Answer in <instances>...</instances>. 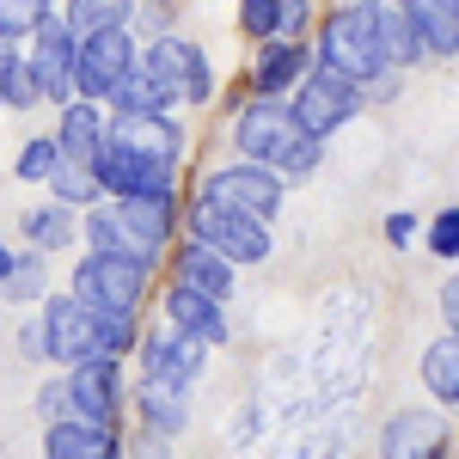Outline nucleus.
Instances as JSON below:
<instances>
[{
	"label": "nucleus",
	"instance_id": "11",
	"mask_svg": "<svg viewBox=\"0 0 459 459\" xmlns=\"http://www.w3.org/2000/svg\"><path fill=\"white\" fill-rule=\"evenodd\" d=\"M92 184H99V196L110 203H129V196H166L172 190V166H153L142 153H123V147H99L92 153Z\"/></svg>",
	"mask_w": 459,
	"mask_h": 459
},
{
	"label": "nucleus",
	"instance_id": "9",
	"mask_svg": "<svg viewBox=\"0 0 459 459\" xmlns=\"http://www.w3.org/2000/svg\"><path fill=\"white\" fill-rule=\"evenodd\" d=\"M282 178L264 172V166H221V172L203 178V196L196 203H214V209H233V214H251V221H264L270 227V214L282 209Z\"/></svg>",
	"mask_w": 459,
	"mask_h": 459
},
{
	"label": "nucleus",
	"instance_id": "15",
	"mask_svg": "<svg viewBox=\"0 0 459 459\" xmlns=\"http://www.w3.org/2000/svg\"><path fill=\"white\" fill-rule=\"evenodd\" d=\"M203 343H190L184 331H147L142 337V374L147 380H178V386H196V374H203Z\"/></svg>",
	"mask_w": 459,
	"mask_h": 459
},
{
	"label": "nucleus",
	"instance_id": "32",
	"mask_svg": "<svg viewBox=\"0 0 459 459\" xmlns=\"http://www.w3.org/2000/svg\"><path fill=\"white\" fill-rule=\"evenodd\" d=\"M43 92H37V80H31V68H25V56H13L6 62V80H0V105H13V110H31Z\"/></svg>",
	"mask_w": 459,
	"mask_h": 459
},
{
	"label": "nucleus",
	"instance_id": "33",
	"mask_svg": "<svg viewBox=\"0 0 459 459\" xmlns=\"http://www.w3.org/2000/svg\"><path fill=\"white\" fill-rule=\"evenodd\" d=\"M6 294L13 300H43V251L37 257H13V270H6Z\"/></svg>",
	"mask_w": 459,
	"mask_h": 459
},
{
	"label": "nucleus",
	"instance_id": "40",
	"mask_svg": "<svg viewBox=\"0 0 459 459\" xmlns=\"http://www.w3.org/2000/svg\"><path fill=\"white\" fill-rule=\"evenodd\" d=\"M386 239H392V246H411V239H417V221H411V214H392V221H386Z\"/></svg>",
	"mask_w": 459,
	"mask_h": 459
},
{
	"label": "nucleus",
	"instance_id": "29",
	"mask_svg": "<svg viewBox=\"0 0 459 459\" xmlns=\"http://www.w3.org/2000/svg\"><path fill=\"white\" fill-rule=\"evenodd\" d=\"M49 190H56V203H68V209H92L99 203V184H92V160H56V172L43 178Z\"/></svg>",
	"mask_w": 459,
	"mask_h": 459
},
{
	"label": "nucleus",
	"instance_id": "26",
	"mask_svg": "<svg viewBox=\"0 0 459 459\" xmlns=\"http://www.w3.org/2000/svg\"><path fill=\"white\" fill-rule=\"evenodd\" d=\"M423 386L435 392L441 411H454V404H459V337H454V331L435 337V343L423 350Z\"/></svg>",
	"mask_w": 459,
	"mask_h": 459
},
{
	"label": "nucleus",
	"instance_id": "7",
	"mask_svg": "<svg viewBox=\"0 0 459 459\" xmlns=\"http://www.w3.org/2000/svg\"><path fill=\"white\" fill-rule=\"evenodd\" d=\"M190 239L209 246L214 257H227L233 270L270 257V227H264V221L233 214V209H214V203H196V209H190Z\"/></svg>",
	"mask_w": 459,
	"mask_h": 459
},
{
	"label": "nucleus",
	"instance_id": "43",
	"mask_svg": "<svg viewBox=\"0 0 459 459\" xmlns=\"http://www.w3.org/2000/svg\"><path fill=\"white\" fill-rule=\"evenodd\" d=\"M6 270H13V251H6V239H0V282H6Z\"/></svg>",
	"mask_w": 459,
	"mask_h": 459
},
{
	"label": "nucleus",
	"instance_id": "1",
	"mask_svg": "<svg viewBox=\"0 0 459 459\" xmlns=\"http://www.w3.org/2000/svg\"><path fill=\"white\" fill-rule=\"evenodd\" d=\"M233 142H239V160L276 172L282 184H300V178L318 172L325 160V142H313L294 117H288V99H251L233 117Z\"/></svg>",
	"mask_w": 459,
	"mask_h": 459
},
{
	"label": "nucleus",
	"instance_id": "8",
	"mask_svg": "<svg viewBox=\"0 0 459 459\" xmlns=\"http://www.w3.org/2000/svg\"><path fill=\"white\" fill-rule=\"evenodd\" d=\"M129 68H135V37H129V25H123V31L74 37V99L105 105Z\"/></svg>",
	"mask_w": 459,
	"mask_h": 459
},
{
	"label": "nucleus",
	"instance_id": "21",
	"mask_svg": "<svg viewBox=\"0 0 459 459\" xmlns=\"http://www.w3.org/2000/svg\"><path fill=\"white\" fill-rule=\"evenodd\" d=\"M441 454V411H398L380 429V459H435Z\"/></svg>",
	"mask_w": 459,
	"mask_h": 459
},
{
	"label": "nucleus",
	"instance_id": "41",
	"mask_svg": "<svg viewBox=\"0 0 459 459\" xmlns=\"http://www.w3.org/2000/svg\"><path fill=\"white\" fill-rule=\"evenodd\" d=\"M19 350L31 355V361H43V331H37V325H25V337H19Z\"/></svg>",
	"mask_w": 459,
	"mask_h": 459
},
{
	"label": "nucleus",
	"instance_id": "16",
	"mask_svg": "<svg viewBox=\"0 0 459 459\" xmlns=\"http://www.w3.org/2000/svg\"><path fill=\"white\" fill-rule=\"evenodd\" d=\"M307 74H313V49H307V43H282V37H270V43L257 49L251 92H257V99H288Z\"/></svg>",
	"mask_w": 459,
	"mask_h": 459
},
{
	"label": "nucleus",
	"instance_id": "28",
	"mask_svg": "<svg viewBox=\"0 0 459 459\" xmlns=\"http://www.w3.org/2000/svg\"><path fill=\"white\" fill-rule=\"evenodd\" d=\"M129 13H135V0H68L62 25H68L74 37H92V31H123V25H129Z\"/></svg>",
	"mask_w": 459,
	"mask_h": 459
},
{
	"label": "nucleus",
	"instance_id": "39",
	"mask_svg": "<svg viewBox=\"0 0 459 459\" xmlns=\"http://www.w3.org/2000/svg\"><path fill=\"white\" fill-rule=\"evenodd\" d=\"M37 417H49V423L68 417V386H62V380H49V386L37 392Z\"/></svg>",
	"mask_w": 459,
	"mask_h": 459
},
{
	"label": "nucleus",
	"instance_id": "17",
	"mask_svg": "<svg viewBox=\"0 0 459 459\" xmlns=\"http://www.w3.org/2000/svg\"><path fill=\"white\" fill-rule=\"evenodd\" d=\"M172 282L190 288V294H203V300H221V307H227V294H233V282H239V270H233L227 257H214L209 246L184 239L178 257H172Z\"/></svg>",
	"mask_w": 459,
	"mask_h": 459
},
{
	"label": "nucleus",
	"instance_id": "34",
	"mask_svg": "<svg viewBox=\"0 0 459 459\" xmlns=\"http://www.w3.org/2000/svg\"><path fill=\"white\" fill-rule=\"evenodd\" d=\"M56 160H62V153H56L49 135H43V142H25V153H19V166H13V172L25 178V184H43V178L56 172Z\"/></svg>",
	"mask_w": 459,
	"mask_h": 459
},
{
	"label": "nucleus",
	"instance_id": "35",
	"mask_svg": "<svg viewBox=\"0 0 459 459\" xmlns=\"http://www.w3.org/2000/svg\"><path fill=\"white\" fill-rule=\"evenodd\" d=\"M276 6H282V0H239V31L257 37V43H270V37H276Z\"/></svg>",
	"mask_w": 459,
	"mask_h": 459
},
{
	"label": "nucleus",
	"instance_id": "30",
	"mask_svg": "<svg viewBox=\"0 0 459 459\" xmlns=\"http://www.w3.org/2000/svg\"><path fill=\"white\" fill-rule=\"evenodd\" d=\"M135 343H142L135 313H99V307H92V350L99 355H129Z\"/></svg>",
	"mask_w": 459,
	"mask_h": 459
},
{
	"label": "nucleus",
	"instance_id": "20",
	"mask_svg": "<svg viewBox=\"0 0 459 459\" xmlns=\"http://www.w3.org/2000/svg\"><path fill=\"white\" fill-rule=\"evenodd\" d=\"M398 6H404L417 43H423V56L454 62L459 56V0H398Z\"/></svg>",
	"mask_w": 459,
	"mask_h": 459
},
{
	"label": "nucleus",
	"instance_id": "19",
	"mask_svg": "<svg viewBox=\"0 0 459 459\" xmlns=\"http://www.w3.org/2000/svg\"><path fill=\"white\" fill-rule=\"evenodd\" d=\"M166 325L172 331H184L190 343H203V350H214V343H227V307L221 300H203V294H190V288H166Z\"/></svg>",
	"mask_w": 459,
	"mask_h": 459
},
{
	"label": "nucleus",
	"instance_id": "6",
	"mask_svg": "<svg viewBox=\"0 0 459 459\" xmlns=\"http://www.w3.org/2000/svg\"><path fill=\"white\" fill-rule=\"evenodd\" d=\"M166 92H172V105H209L214 99V74H209V56H203V43H190V37H153L147 43V56H135Z\"/></svg>",
	"mask_w": 459,
	"mask_h": 459
},
{
	"label": "nucleus",
	"instance_id": "10",
	"mask_svg": "<svg viewBox=\"0 0 459 459\" xmlns=\"http://www.w3.org/2000/svg\"><path fill=\"white\" fill-rule=\"evenodd\" d=\"M62 386H68V417L110 429L117 411H123V355H86V361H74Z\"/></svg>",
	"mask_w": 459,
	"mask_h": 459
},
{
	"label": "nucleus",
	"instance_id": "23",
	"mask_svg": "<svg viewBox=\"0 0 459 459\" xmlns=\"http://www.w3.org/2000/svg\"><path fill=\"white\" fill-rule=\"evenodd\" d=\"M190 392L196 386H178V380H147L142 374V392H135V404H142V423L153 435H184L190 429Z\"/></svg>",
	"mask_w": 459,
	"mask_h": 459
},
{
	"label": "nucleus",
	"instance_id": "3",
	"mask_svg": "<svg viewBox=\"0 0 459 459\" xmlns=\"http://www.w3.org/2000/svg\"><path fill=\"white\" fill-rule=\"evenodd\" d=\"M318 68L350 80V86H368L386 74V56H380V37H374V0H355V6H337L318 31Z\"/></svg>",
	"mask_w": 459,
	"mask_h": 459
},
{
	"label": "nucleus",
	"instance_id": "25",
	"mask_svg": "<svg viewBox=\"0 0 459 459\" xmlns=\"http://www.w3.org/2000/svg\"><path fill=\"white\" fill-rule=\"evenodd\" d=\"M105 105H110V117H166V110H172V92L135 62V68L117 80V92H110Z\"/></svg>",
	"mask_w": 459,
	"mask_h": 459
},
{
	"label": "nucleus",
	"instance_id": "5",
	"mask_svg": "<svg viewBox=\"0 0 459 459\" xmlns=\"http://www.w3.org/2000/svg\"><path fill=\"white\" fill-rule=\"evenodd\" d=\"M361 105H368V92H361V86H350V80H337V74L313 68L300 86H294L288 117H294L313 142H331L343 123H355V117H361Z\"/></svg>",
	"mask_w": 459,
	"mask_h": 459
},
{
	"label": "nucleus",
	"instance_id": "18",
	"mask_svg": "<svg viewBox=\"0 0 459 459\" xmlns=\"http://www.w3.org/2000/svg\"><path fill=\"white\" fill-rule=\"evenodd\" d=\"M43 459H123V441L105 423L56 417V423L43 429Z\"/></svg>",
	"mask_w": 459,
	"mask_h": 459
},
{
	"label": "nucleus",
	"instance_id": "22",
	"mask_svg": "<svg viewBox=\"0 0 459 459\" xmlns=\"http://www.w3.org/2000/svg\"><path fill=\"white\" fill-rule=\"evenodd\" d=\"M49 142H56L62 160H92V153L105 147V105H92V99H68Z\"/></svg>",
	"mask_w": 459,
	"mask_h": 459
},
{
	"label": "nucleus",
	"instance_id": "36",
	"mask_svg": "<svg viewBox=\"0 0 459 459\" xmlns=\"http://www.w3.org/2000/svg\"><path fill=\"white\" fill-rule=\"evenodd\" d=\"M429 251H435L441 264L459 257V209H441L435 221H429Z\"/></svg>",
	"mask_w": 459,
	"mask_h": 459
},
{
	"label": "nucleus",
	"instance_id": "2",
	"mask_svg": "<svg viewBox=\"0 0 459 459\" xmlns=\"http://www.w3.org/2000/svg\"><path fill=\"white\" fill-rule=\"evenodd\" d=\"M178 227V196H129V203H92V214L80 221L86 251H117V257H135V264H160V251Z\"/></svg>",
	"mask_w": 459,
	"mask_h": 459
},
{
	"label": "nucleus",
	"instance_id": "31",
	"mask_svg": "<svg viewBox=\"0 0 459 459\" xmlns=\"http://www.w3.org/2000/svg\"><path fill=\"white\" fill-rule=\"evenodd\" d=\"M56 13V0H0V43H19L31 37L43 19Z\"/></svg>",
	"mask_w": 459,
	"mask_h": 459
},
{
	"label": "nucleus",
	"instance_id": "12",
	"mask_svg": "<svg viewBox=\"0 0 459 459\" xmlns=\"http://www.w3.org/2000/svg\"><path fill=\"white\" fill-rule=\"evenodd\" d=\"M25 68H31V80H37L43 99H56V105H68V99H74V31L56 19V13L31 31V56H25Z\"/></svg>",
	"mask_w": 459,
	"mask_h": 459
},
{
	"label": "nucleus",
	"instance_id": "37",
	"mask_svg": "<svg viewBox=\"0 0 459 459\" xmlns=\"http://www.w3.org/2000/svg\"><path fill=\"white\" fill-rule=\"evenodd\" d=\"M307 13H313V0H282V6H276V37H282V43H300Z\"/></svg>",
	"mask_w": 459,
	"mask_h": 459
},
{
	"label": "nucleus",
	"instance_id": "38",
	"mask_svg": "<svg viewBox=\"0 0 459 459\" xmlns=\"http://www.w3.org/2000/svg\"><path fill=\"white\" fill-rule=\"evenodd\" d=\"M142 31H153V37H166V25H172V0H147V6H135L129 13Z\"/></svg>",
	"mask_w": 459,
	"mask_h": 459
},
{
	"label": "nucleus",
	"instance_id": "27",
	"mask_svg": "<svg viewBox=\"0 0 459 459\" xmlns=\"http://www.w3.org/2000/svg\"><path fill=\"white\" fill-rule=\"evenodd\" d=\"M80 209H68V203H43V209H25V239H31L37 251H62L68 239H80V221H74Z\"/></svg>",
	"mask_w": 459,
	"mask_h": 459
},
{
	"label": "nucleus",
	"instance_id": "42",
	"mask_svg": "<svg viewBox=\"0 0 459 459\" xmlns=\"http://www.w3.org/2000/svg\"><path fill=\"white\" fill-rule=\"evenodd\" d=\"M441 313H447V325L459 318V282H447V288H441Z\"/></svg>",
	"mask_w": 459,
	"mask_h": 459
},
{
	"label": "nucleus",
	"instance_id": "14",
	"mask_svg": "<svg viewBox=\"0 0 459 459\" xmlns=\"http://www.w3.org/2000/svg\"><path fill=\"white\" fill-rule=\"evenodd\" d=\"M105 142L123 153H142L153 166H178V153H184L172 117H105Z\"/></svg>",
	"mask_w": 459,
	"mask_h": 459
},
{
	"label": "nucleus",
	"instance_id": "4",
	"mask_svg": "<svg viewBox=\"0 0 459 459\" xmlns=\"http://www.w3.org/2000/svg\"><path fill=\"white\" fill-rule=\"evenodd\" d=\"M68 294L80 307H99V313H135L147 294V264L117 257V251H86V264H74Z\"/></svg>",
	"mask_w": 459,
	"mask_h": 459
},
{
	"label": "nucleus",
	"instance_id": "24",
	"mask_svg": "<svg viewBox=\"0 0 459 459\" xmlns=\"http://www.w3.org/2000/svg\"><path fill=\"white\" fill-rule=\"evenodd\" d=\"M374 37H380L386 68H417L423 62V43H417V31H411V19H404L398 0H374Z\"/></svg>",
	"mask_w": 459,
	"mask_h": 459
},
{
	"label": "nucleus",
	"instance_id": "13",
	"mask_svg": "<svg viewBox=\"0 0 459 459\" xmlns=\"http://www.w3.org/2000/svg\"><path fill=\"white\" fill-rule=\"evenodd\" d=\"M37 331H43V355L49 361H86L92 350V307H80L74 294H56V300H43V313H37Z\"/></svg>",
	"mask_w": 459,
	"mask_h": 459
}]
</instances>
